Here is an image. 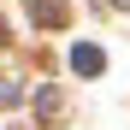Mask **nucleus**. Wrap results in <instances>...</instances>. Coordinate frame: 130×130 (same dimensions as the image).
I'll list each match as a JSON object with an SVG mask.
<instances>
[{
	"label": "nucleus",
	"instance_id": "f257e3e1",
	"mask_svg": "<svg viewBox=\"0 0 130 130\" xmlns=\"http://www.w3.org/2000/svg\"><path fill=\"white\" fill-rule=\"evenodd\" d=\"M71 65H77V71H101V53H95V47H77Z\"/></svg>",
	"mask_w": 130,
	"mask_h": 130
}]
</instances>
